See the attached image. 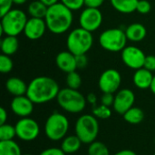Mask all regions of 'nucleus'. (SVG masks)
<instances>
[{
  "instance_id": "43",
  "label": "nucleus",
  "mask_w": 155,
  "mask_h": 155,
  "mask_svg": "<svg viewBox=\"0 0 155 155\" xmlns=\"http://www.w3.org/2000/svg\"><path fill=\"white\" fill-rule=\"evenodd\" d=\"M150 90L152 91V93H153V94H155V75L153 76V82H152V84H151Z\"/></svg>"
},
{
  "instance_id": "11",
  "label": "nucleus",
  "mask_w": 155,
  "mask_h": 155,
  "mask_svg": "<svg viewBox=\"0 0 155 155\" xmlns=\"http://www.w3.org/2000/svg\"><path fill=\"white\" fill-rule=\"evenodd\" d=\"M103 23V14L99 8L85 7L79 16L80 27L93 33L99 29Z\"/></svg>"
},
{
  "instance_id": "6",
  "label": "nucleus",
  "mask_w": 155,
  "mask_h": 155,
  "mask_svg": "<svg viewBox=\"0 0 155 155\" xmlns=\"http://www.w3.org/2000/svg\"><path fill=\"white\" fill-rule=\"evenodd\" d=\"M75 134L84 144H90L96 141L99 134V123L94 114L81 115L74 126Z\"/></svg>"
},
{
  "instance_id": "20",
  "label": "nucleus",
  "mask_w": 155,
  "mask_h": 155,
  "mask_svg": "<svg viewBox=\"0 0 155 155\" xmlns=\"http://www.w3.org/2000/svg\"><path fill=\"white\" fill-rule=\"evenodd\" d=\"M19 46V42L16 36L12 35H5L1 39L0 42V48L2 51V54L6 55H13L15 54Z\"/></svg>"
},
{
  "instance_id": "46",
  "label": "nucleus",
  "mask_w": 155,
  "mask_h": 155,
  "mask_svg": "<svg viewBox=\"0 0 155 155\" xmlns=\"http://www.w3.org/2000/svg\"><path fill=\"white\" fill-rule=\"evenodd\" d=\"M154 143H155V139H154Z\"/></svg>"
},
{
  "instance_id": "13",
  "label": "nucleus",
  "mask_w": 155,
  "mask_h": 155,
  "mask_svg": "<svg viewBox=\"0 0 155 155\" xmlns=\"http://www.w3.org/2000/svg\"><path fill=\"white\" fill-rule=\"evenodd\" d=\"M134 102H135L134 93L131 89L124 88L117 91L116 94L114 95V102L113 108L117 114L124 115L129 109L134 107Z\"/></svg>"
},
{
  "instance_id": "42",
  "label": "nucleus",
  "mask_w": 155,
  "mask_h": 155,
  "mask_svg": "<svg viewBox=\"0 0 155 155\" xmlns=\"http://www.w3.org/2000/svg\"><path fill=\"white\" fill-rule=\"evenodd\" d=\"M40 1L43 2L48 7L53 5H54V4H56V3H58V2H60V0H40Z\"/></svg>"
},
{
  "instance_id": "26",
  "label": "nucleus",
  "mask_w": 155,
  "mask_h": 155,
  "mask_svg": "<svg viewBox=\"0 0 155 155\" xmlns=\"http://www.w3.org/2000/svg\"><path fill=\"white\" fill-rule=\"evenodd\" d=\"M88 155H110L109 149L102 142L94 141L89 144L88 147Z\"/></svg>"
},
{
  "instance_id": "25",
  "label": "nucleus",
  "mask_w": 155,
  "mask_h": 155,
  "mask_svg": "<svg viewBox=\"0 0 155 155\" xmlns=\"http://www.w3.org/2000/svg\"><path fill=\"white\" fill-rule=\"evenodd\" d=\"M124 119L131 124H138L144 119V113L139 107H132L124 115Z\"/></svg>"
},
{
  "instance_id": "27",
  "label": "nucleus",
  "mask_w": 155,
  "mask_h": 155,
  "mask_svg": "<svg viewBox=\"0 0 155 155\" xmlns=\"http://www.w3.org/2000/svg\"><path fill=\"white\" fill-rule=\"evenodd\" d=\"M15 137H16L15 126L8 124L0 125V141H10L14 140Z\"/></svg>"
},
{
  "instance_id": "36",
  "label": "nucleus",
  "mask_w": 155,
  "mask_h": 155,
  "mask_svg": "<svg viewBox=\"0 0 155 155\" xmlns=\"http://www.w3.org/2000/svg\"><path fill=\"white\" fill-rule=\"evenodd\" d=\"M66 153L61 149V148H55V147H52V148H47L45 150H44L43 152L40 153L39 155H65Z\"/></svg>"
},
{
  "instance_id": "14",
  "label": "nucleus",
  "mask_w": 155,
  "mask_h": 155,
  "mask_svg": "<svg viewBox=\"0 0 155 155\" xmlns=\"http://www.w3.org/2000/svg\"><path fill=\"white\" fill-rule=\"evenodd\" d=\"M46 30L47 25L44 18L30 17L25 24L24 35L27 39L34 41L43 37Z\"/></svg>"
},
{
  "instance_id": "12",
  "label": "nucleus",
  "mask_w": 155,
  "mask_h": 155,
  "mask_svg": "<svg viewBox=\"0 0 155 155\" xmlns=\"http://www.w3.org/2000/svg\"><path fill=\"white\" fill-rule=\"evenodd\" d=\"M121 57L127 67L138 70L143 67L146 55L141 48L134 45H129L121 52Z\"/></svg>"
},
{
  "instance_id": "22",
  "label": "nucleus",
  "mask_w": 155,
  "mask_h": 155,
  "mask_svg": "<svg viewBox=\"0 0 155 155\" xmlns=\"http://www.w3.org/2000/svg\"><path fill=\"white\" fill-rule=\"evenodd\" d=\"M112 6L122 14H131L136 11L139 0H110Z\"/></svg>"
},
{
  "instance_id": "23",
  "label": "nucleus",
  "mask_w": 155,
  "mask_h": 155,
  "mask_svg": "<svg viewBox=\"0 0 155 155\" xmlns=\"http://www.w3.org/2000/svg\"><path fill=\"white\" fill-rule=\"evenodd\" d=\"M47 10H48V6L45 5L40 0H35L31 2L27 7V13L30 15V17H36V18L45 19Z\"/></svg>"
},
{
  "instance_id": "47",
  "label": "nucleus",
  "mask_w": 155,
  "mask_h": 155,
  "mask_svg": "<svg viewBox=\"0 0 155 155\" xmlns=\"http://www.w3.org/2000/svg\"><path fill=\"white\" fill-rule=\"evenodd\" d=\"M154 155H155V153H154Z\"/></svg>"
},
{
  "instance_id": "38",
  "label": "nucleus",
  "mask_w": 155,
  "mask_h": 155,
  "mask_svg": "<svg viewBox=\"0 0 155 155\" xmlns=\"http://www.w3.org/2000/svg\"><path fill=\"white\" fill-rule=\"evenodd\" d=\"M104 0H84V5L89 8H100Z\"/></svg>"
},
{
  "instance_id": "10",
  "label": "nucleus",
  "mask_w": 155,
  "mask_h": 155,
  "mask_svg": "<svg viewBox=\"0 0 155 155\" xmlns=\"http://www.w3.org/2000/svg\"><path fill=\"white\" fill-rule=\"evenodd\" d=\"M122 83V75L116 69H107L104 71L98 80L99 89L103 93L114 94L119 90Z\"/></svg>"
},
{
  "instance_id": "41",
  "label": "nucleus",
  "mask_w": 155,
  "mask_h": 155,
  "mask_svg": "<svg viewBox=\"0 0 155 155\" xmlns=\"http://www.w3.org/2000/svg\"><path fill=\"white\" fill-rule=\"evenodd\" d=\"M114 155H137L134 151H131V150H128V149H125V150H122V151H119L118 153H114Z\"/></svg>"
},
{
  "instance_id": "21",
  "label": "nucleus",
  "mask_w": 155,
  "mask_h": 155,
  "mask_svg": "<svg viewBox=\"0 0 155 155\" xmlns=\"http://www.w3.org/2000/svg\"><path fill=\"white\" fill-rule=\"evenodd\" d=\"M82 143H83L81 142V140L78 138V136L76 134L75 135H68V136H65L62 140L61 149L66 154L74 153L77 151H79Z\"/></svg>"
},
{
  "instance_id": "35",
  "label": "nucleus",
  "mask_w": 155,
  "mask_h": 155,
  "mask_svg": "<svg viewBox=\"0 0 155 155\" xmlns=\"http://www.w3.org/2000/svg\"><path fill=\"white\" fill-rule=\"evenodd\" d=\"M143 67L151 72H155V55H146Z\"/></svg>"
},
{
  "instance_id": "37",
  "label": "nucleus",
  "mask_w": 155,
  "mask_h": 155,
  "mask_svg": "<svg viewBox=\"0 0 155 155\" xmlns=\"http://www.w3.org/2000/svg\"><path fill=\"white\" fill-rule=\"evenodd\" d=\"M76 58V64H77V69H84V67L87 66L88 64V59L86 57V54H79L75 55Z\"/></svg>"
},
{
  "instance_id": "9",
  "label": "nucleus",
  "mask_w": 155,
  "mask_h": 155,
  "mask_svg": "<svg viewBox=\"0 0 155 155\" xmlns=\"http://www.w3.org/2000/svg\"><path fill=\"white\" fill-rule=\"evenodd\" d=\"M16 137L25 142L35 140L40 134V127L37 122L32 118H21L15 125Z\"/></svg>"
},
{
  "instance_id": "28",
  "label": "nucleus",
  "mask_w": 155,
  "mask_h": 155,
  "mask_svg": "<svg viewBox=\"0 0 155 155\" xmlns=\"http://www.w3.org/2000/svg\"><path fill=\"white\" fill-rule=\"evenodd\" d=\"M65 81H66L67 87H69L71 89L78 90L82 85V77L76 71L68 73L66 75Z\"/></svg>"
},
{
  "instance_id": "1",
  "label": "nucleus",
  "mask_w": 155,
  "mask_h": 155,
  "mask_svg": "<svg viewBox=\"0 0 155 155\" xmlns=\"http://www.w3.org/2000/svg\"><path fill=\"white\" fill-rule=\"evenodd\" d=\"M60 87L58 83L49 76H37L28 84L26 95L34 104H46L56 99Z\"/></svg>"
},
{
  "instance_id": "3",
  "label": "nucleus",
  "mask_w": 155,
  "mask_h": 155,
  "mask_svg": "<svg viewBox=\"0 0 155 155\" xmlns=\"http://www.w3.org/2000/svg\"><path fill=\"white\" fill-rule=\"evenodd\" d=\"M93 44L94 37L92 33L82 27L73 29L66 38L67 50L74 55L86 54L92 48Z\"/></svg>"
},
{
  "instance_id": "5",
  "label": "nucleus",
  "mask_w": 155,
  "mask_h": 155,
  "mask_svg": "<svg viewBox=\"0 0 155 155\" xmlns=\"http://www.w3.org/2000/svg\"><path fill=\"white\" fill-rule=\"evenodd\" d=\"M27 20L28 17L24 11L16 8L10 10L5 15L1 16V35L17 36L21 33H24Z\"/></svg>"
},
{
  "instance_id": "24",
  "label": "nucleus",
  "mask_w": 155,
  "mask_h": 155,
  "mask_svg": "<svg viewBox=\"0 0 155 155\" xmlns=\"http://www.w3.org/2000/svg\"><path fill=\"white\" fill-rule=\"evenodd\" d=\"M0 155H23L20 146L14 140L0 141Z\"/></svg>"
},
{
  "instance_id": "18",
  "label": "nucleus",
  "mask_w": 155,
  "mask_h": 155,
  "mask_svg": "<svg viewBox=\"0 0 155 155\" xmlns=\"http://www.w3.org/2000/svg\"><path fill=\"white\" fill-rule=\"evenodd\" d=\"M27 87L28 84H26L25 81L18 77H10L5 82V89L14 97L25 95L27 92Z\"/></svg>"
},
{
  "instance_id": "34",
  "label": "nucleus",
  "mask_w": 155,
  "mask_h": 155,
  "mask_svg": "<svg viewBox=\"0 0 155 155\" xmlns=\"http://www.w3.org/2000/svg\"><path fill=\"white\" fill-rule=\"evenodd\" d=\"M114 94L110 93H103V95L101 96V104H104L105 106L111 107L114 105Z\"/></svg>"
},
{
  "instance_id": "17",
  "label": "nucleus",
  "mask_w": 155,
  "mask_h": 155,
  "mask_svg": "<svg viewBox=\"0 0 155 155\" xmlns=\"http://www.w3.org/2000/svg\"><path fill=\"white\" fill-rule=\"evenodd\" d=\"M153 76L154 75L153 74V72L143 67L138 70H135L133 76V82L134 84L139 89H150Z\"/></svg>"
},
{
  "instance_id": "45",
  "label": "nucleus",
  "mask_w": 155,
  "mask_h": 155,
  "mask_svg": "<svg viewBox=\"0 0 155 155\" xmlns=\"http://www.w3.org/2000/svg\"><path fill=\"white\" fill-rule=\"evenodd\" d=\"M23 155H33V154H23Z\"/></svg>"
},
{
  "instance_id": "16",
  "label": "nucleus",
  "mask_w": 155,
  "mask_h": 155,
  "mask_svg": "<svg viewBox=\"0 0 155 155\" xmlns=\"http://www.w3.org/2000/svg\"><path fill=\"white\" fill-rule=\"evenodd\" d=\"M55 64L62 72L66 74L76 71L77 69L75 55L68 50L57 54L55 57Z\"/></svg>"
},
{
  "instance_id": "31",
  "label": "nucleus",
  "mask_w": 155,
  "mask_h": 155,
  "mask_svg": "<svg viewBox=\"0 0 155 155\" xmlns=\"http://www.w3.org/2000/svg\"><path fill=\"white\" fill-rule=\"evenodd\" d=\"M60 2L72 11L79 10L84 5V0H60Z\"/></svg>"
},
{
  "instance_id": "2",
  "label": "nucleus",
  "mask_w": 155,
  "mask_h": 155,
  "mask_svg": "<svg viewBox=\"0 0 155 155\" xmlns=\"http://www.w3.org/2000/svg\"><path fill=\"white\" fill-rule=\"evenodd\" d=\"M73 11L61 2L48 7L45 21L47 30L54 35H62L67 32L73 24Z\"/></svg>"
},
{
  "instance_id": "40",
  "label": "nucleus",
  "mask_w": 155,
  "mask_h": 155,
  "mask_svg": "<svg viewBox=\"0 0 155 155\" xmlns=\"http://www.w3.org/2000/svg\"><path fill=\"white\" fill-rule=\"evenodd\" d=\"M86 101L90 104L94 105L97 102V96L94 94V93H90L87 96H86Z\"/></svg>"
},
{
  "instance_id": "19",
  "label": "nucleus",
  "mask_w": 155,
  "mask_h": 155,
  "mask_svg": "<svg viewBox=\"0 0 155 155\" xmlns=\"http://www.w3.org/2000/svg\"><path fill=\"white\" fill-rule=\"evenodd\" d=\"M127 39L132 42H141L147 35L146 27L140 23H134L127 26L125 29Z\"/></svg>"
},
{
  "instance_id": "30",
  "label": "nucleus",
  "mask_w": 155,
  "mask_h": 155,
  "mask_svg": "<svg viewBox=\"0 0 155 155\" xmlns=\"http://www.w3.org/2000/svg\"><path fill=\"white\" fill-rule=\"evenodd\" d=\"M14 63L10 56L2 54L0 55V72L2 74H8L12 71Z\"/></svg>"
},
{
  "instance_id": "15",
  "label": "nucleus",
  "mask_w": 155,
  "mask_h": 155,
  "mask_svg": "<svg viewBox=\"0 0 155 155\" xmlns=\"http://www.w3.org/2000/svg\"><path fill=\"white\" fill-rule=\"evenodd\" d=\"M34 103L25 94L21 96H15L10 104L11 111L21 118L29 117L34 111Z\"/></svg>"
},
{
  "instance_id": "4",
  "label": "nucleus",
  "mask_w": 155,
  "mask_h": 155,
  "mask_svg": "<svg viewBox=\"0 0 155 155\" xmlns=\"http://www.w3.org/2000/svg\"><path fill=\"white\" fill-rule=\"evenodd\" d=\"M57 104L65 112L70 114H78L84 110L86 106V97L78 90L69 87L60 90L57 97Z\"/></svg>"
},
{
  "instance_id": "33",
  "label": "nucleus",
  "mask_w": 155,
  "mask_h": 155,
  "mask_svg": "<svg viewBox=\"0 0 155 155\" xmlns=\"http://www.w3.org/2000/svg\"><path fill=\"white\" fill-rule=\"evenodd\" d=\"M14 5L13 0H0V16L5 15L10 10H12V6Z\"/></svg>"
},
{
  "instance_id": "32",
  "label": "nucleus",
  "mask_w": 155,
  "mask_h": 155,
  "mask_svg": "<svg viewBox=\"0 0 155 155\" xmlns=\"http://www.w3.org/2000/svg\"><path fill=\"white\" fill-rule=\"evenodd\" d=\"M151 9H152V5L148 0H139L136 7V11L138 13L142 15H145L148 14L151 11Z\"/></svg>"
},
{
  "instance_id": "39",
  "label": "nucleus",
  "mask_w": 155,
  "mask_h": 155,
  "mask_svg": "<svg viewBox=\"0 0 155 155\" xmlns=\"http://www.w3.org/2000/svg\"><path fill=\"white\" fill-rule=\"evenodd\" d=\"M6 120H7V112L5 111L4 107H1L0 108V125L6 124Z\"/></svg>"
},
{
  "instance_id": "7",
  "label": "nucleus",
  "mask_w": 155,
  "mask_h": 155,
  "mask_svg": "<svg viewBox=\"0 0 155 155\" xmlns=\"http://www.w3.org/2000/svg\"><path fill=\"white\" fill-rule=\"evenodd\" d=\"M69 126L70 124L67 117L63 114L54 112L45 121V134L49 140L57 142L66 136Z\"/></svg>"
},
{
  "instance_id": "8",
  "label": "nucleus",
  "mask_w": 155,
  "mask_h": 155,
  "mask_svg": "<svg viewBox=\"0 0 155 155\" xmlns=\"http://www.w3.org/2000/svg\"><path fill=\"white\" fill-rule=\"evenodd\" d=\"M128 39L125 31L120 28H109L104 30L99 35V44L101 47L108 52H122L126 47Z\"/></svg>"
},
{
  "instance_id": "44",
  "label": "nucleus",
  "mask_w": 155,
  "mask_h": 155,
  "mask_svg": "<svg viewBox=\"0 0 155 155\" xmlns=\"http://www.w3.org/2000/svg\"><path fill=\"white\" fill-rule=\"evenodd\" d=\"M14 1V4L15 5H24L27 2V0H13Z\"/></svg>"
},
{
  "instance_id": "29",
  "label": "nucleus",
  "mask_w": 155,
  "mask_h": 155,
  "mask_svg": "<svg viewBox=\"0 0 155 155\" xmlns=\"http://www.w3.org/2000/svg\"><path fill=\"white\" fill-rule=\"evenodd\" d=\"M93 114L97 118L101 120H106L112 116V110L110 107L105 106L104 104H101L99 106H94L93 109Z\"/></svg>"
}]
</instances>
